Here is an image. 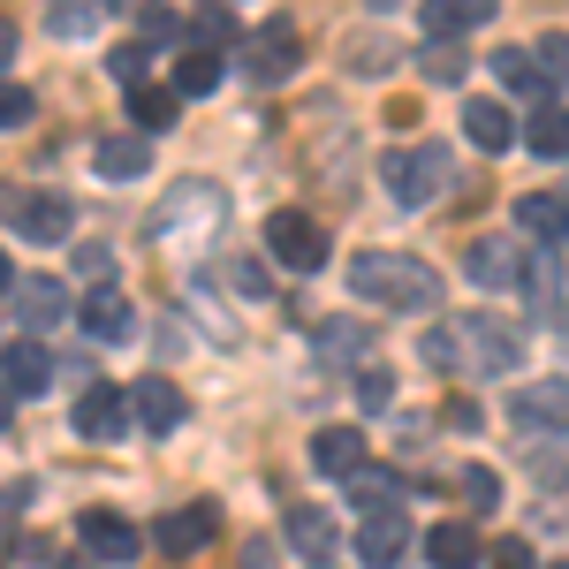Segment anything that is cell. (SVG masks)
I'll list each match as a JSON object with an SVG mask.
<instances>
[{
  "mask_svg": "<svg viewBox=\"0 0 569 569\" xmlns=\"http://www.w3.org/2000/svg\"><path fill=\"white\" fill-rule=\"evenodd\" d=\"M31 493H39V486H8V493H0V562H16V517L31 509Z\"/></svg>",
  "mask_w": 569,
  "mask_h": 569,
  "instance_id": "32",
  "label": "cell"
},
{
  "mask_svg": "<svg viewBox=\"0 0 569 569\" xmlns=\"http://www.w3.org/2000/svg\"><path fill=\"white\" fill-rule=\"evenodd\" d=\"M243 569H273V539H243Z\"/></svg>",
  "mask_w": 569,
  "mask_h": 569,
  "instance_id": "46",
  "label": "cell"
},
{
  "mask_svg": "<svg viewBox=\"0 0 569 569\" xmlns=\"http://www.w3.org/2000/svg\"><path fill=\"white\" fill-rule=\"evenodd\" d=\"M493 77L509 91H547V77H539V61H531L525 46H493Z\"/></svg>",
  "mask_w": 569,
  "mask_h": 569,
  "instance_id": "28",
  "label": "cell"
},
{
  "mask_svg": "<svg viewBox=\"0 0 569 569\" xmlns=\"http://www.w3.org/2000/svg\"><path fill=\"white\" fill-rule=\"evenodd\" d=\"M289 539L305 547V562H327V555H335V525H327V509H289Z\"/></svg>",
  "mask_w": 569,
  "mask_h": 569,
  "instance_id": "26",
  "label": "cell"
},
{
  "mask_svg": "<svg viewBox=\"0 0 569 569\" xmlns=\"http://www.w3.org/2000/svg\"><path fill=\"white\" fill-rule=\"evenodd\" d=\"M463 501H471V509H486V517H493V509H501V479H493V471H486V463H471V471H463Z\"/></svg>",
  "mask_w": 569,
  "mask_h": 569,
  "instance_id": "36",
  "label": "cell"
},
{
  "mask_svg": "<svg viewBox=\"0 0 569 569\" xmlns=\"http://www.w3.org/2000/svg\"><path fill=\"white\" fill-rule=\"evenodd\" d=\"M463 137L493 160V152H509V144H517V122H509V107H501V99H471V107H463Z\"/></svg>",
  "mask_w": 569,
  "mask_h": 569,
  "instance_id": "19",
  "label": "cell"
},
{
  "mask_svg": "<svg viewBox=\"0 0 569 569\" xmlns=\"http://www.w3.org/2000/svg\"><path fill=\"white\" fill-rule=\"evenodd\" d=\"M426 365H440V372H517L525 365V335L501 327L493 311H463V319L426 335Z\"/></svg>",
  "mask_w": 569,
  "mask_h": 569,
  "instance_id": "1",
  "label": "cell"
},
{
  "mask_svg": "<svg viewBox=\"0 0 569 569\" xmlns=\"http://www.w3.org/2000/svg\"><path fill=\"white\" fill-rule=\"evenodd\" d=\"M266 251L281 266H297V273H319L327 266V228L311 213H297V206H281V213L266 220Z\"/></svg>",
  "mask_w": 569,
  "mask_h": 569,
  "instance_id": "5",
  "label": "cell"
},
{
  "mask_svg": "<svg viewBox=\"0 0 569 569\" xmlns=\"http://www.w3.org/2000/svg\"><path fill=\"white\" fill-rule=\"evenodd\" d=\"M426 77H433V84H456V77H463V53H456V46H426Z\"/></svg>",
  "mask_w": 569,
  "mask_h": 569,
  "instance_id": "39",
  "label": "cell"
},
{
  "mask_svg": "<svg viewBox=\"0 0 569 569\" xmlns=\"http://www.w3.org/2000/svg\"><path fill=\"white\" fill-rule=\"evenodd\" d=\"M426 555H433V569H471L486 547H479V531H471V525H433V531H426Z\"/></svg>",
  "mask_w": 569,
  "mask_h": 569,
  "instance_id": "23",
  "label": "cell"
},
{
  "mask_svg": "<svg viewBox=\"0 0 569 569\" xmlns=\"http://www.w3.org/2000/svg\"><path fill=\"white\" fill-rule=\"evenodd\" d=\"M0 289H16V266H8V251H0Z\"/></svg>",
  "mask_w": 569,
  "mask_h": 569,
  "instance_id": "48",
  "label": "cell"
},
{
  "mask_svg": "<svg viewBox=\"0 0 569 569\" xmlns=\"http://www.w3.org/2000/svg\"><path fill=\"white\" fill-rule=\"evenodd\" d=\"M486 16V0H433V8H418V23H426V39L433 46H448V39H463V31H479Z\"/></svg>",
  "mask_w": 569,
  "mask_h": 569,
  "instance_id": "21",
  "label": "cell"
},
{
  "mask_svg": "<svg viewBox=\"0 0 569 569\" xmlns=\"http://www.w3.org/2000/svg\"><path fill=\"white\" fill-rule=\"evenodd\" d=\"M531 61H539V77H547V61H555V77H569V31L539 39V53H531Z\"/></svg>",
  "mask_w": 569,
  "mask_h": 569,
  "instance_id": "42",
  "label": "cell"
},
{
  "mask_svg": "<svg viewBox=\"0 0 569 569\" xmlns=\"http://www.w3.org/2000/svg\"><path fill=\"white\" fill-rule=\"evenodd\" d=\"M402 547H410V525H402L395 509L357 525V555H365V569H395V562H402Z\"/></svg>",
  "mask_w": 569,
  "mask_h": 569,
  "instance_id": "18",
  "label": "cell"
},
{
  "mask_svg": "<svg viewBox=\"0 0 569 569\" xmlns=\"http://www.w3.org/2000/svg\"><path fill=\"white\" fill-rule=\"evenodd\" d=\"M77 539H84L99 562H137V525L114 517V509H84V517H77Z\"/></svg>",
  "mask_w": 569,
  "mask_h": 569,
  "instance_id": "11",
  "label": "cell"
},
{
  "mask_svg": "<svg viewBox=\"0 0 569 569\" xmlns=\"http://www.w3.org/2000/svg\"><path fill=\"white\" fill-rule=\"evenodd\" d=\"M77 319H84L91 342H130L137 335V305L122 297V289H91V305L77 311Z\"/></svg>",
  "mask_w": 569,
  "mask_h": 569,
  "instance_id": "15",
  "label": "cell"
},
{
  "mask_svg": "<svg viewBox=\"0 0 569 569\" xmlns=\"http://www.w3.org/2000/svg\"><path fill=\"white\" fill-rule=\"evenodd\" d=\"M220 273H228V289H236V297H273V273H266L259 259H228Z\"/></svg>",
  "mask_w": 569,
  "mask_h": 569,
  "instance_id": "33",
  "label": "cell"
},
{
  "mask_svg": "<svg viewBox=\"0 0 569 569\" xmlns=\"http://www.w3.org/2000/svg\"><path fill=\"white\" fill-rule=\"evenodd\" d=\"M555 569H569V562H555Z\"/></svg>",
  "mask_w": 569,
  "mask_h": 569,
  "instance_id": "50",
  "label": "cell"
},
{
  "mask_svg": "<svg viewBox=\"0 0 569 569\" xmlns=\"http://www.w3.org/2000/svg\"><path fill=\"white\" fill-rule=\"evenodd\" d=\"M365 342H372V335H365V327H357V319H327V327H319V350L335 357V365H365Z\"/></svg>",
  "mask_w": 569,
  "mask_h": 569,
  "instance_id": "30",
  "label": "cell"
},
{
  "mask_svg": "<svg viewBox=\"0 0 569 569\" xmlns=\"http://www.w3.org/2000/svg\"><path fill=\"white\" fill-rule=\"evenodd\" d=\"M350 289L372 311H440V273L410 251H357Z\"/></svg>",
  "mask_w": 569,
  "mask_h": 569,
  "instance_id": "2",
  "label": "cell"
},
{
  "mask_svg": "<svg viewBox=\"0 0 569 569\" xmlns=\"http://www.w3.org/2000/svg\"><path fill=\"white\" fill-rule=\"evenodd\" d=\"M440 426H456V433H471V426H479V402H463V395H456V402L440 410Z\"/></svg>",
  "mask_w": 569,
  "mask_h": 569,
  "instance_id": "44",
  "label": "cell"
},
{
  "mask_svg": "<svg viewBox=\"0 0 569 569\" xmlns=\"http://www.w3.org/2000/svg\"><path fill=\"white\" fill-rule=\"evenodd\" d=\"M8 220H16V236H31V243H61V236L77 228V206H69L61 190H16V198H8Z\"/></svg>",
  "mask_w": 569,
  "mask_h": 569,
  "instance_id": "8",
  "label": "cell"
},
{
  "mask_svg": "<svg viewBox=\"0 0 569 569\" xmlns=\"http://www.w3.org/2000/svg\"><path fill=\"white\" fill-rule=\"evenodd\" d=\"M395 493H402V486H395V471H372V463H365V471L350 479L357 517H388V509H395Z\"/></svg>",
  "mask_w": 569,
  "mask_h": 569,
  "instance_id": "27",
  "label": "cell"
},
{
  "mask_svg": "<svg viewBox=\"0 0 569 569\" xmlns=\"http://www.w3.org/2000/svg\"><path fill=\"white\" fill-rule=\"evenodd\" d=\"M91 168L107 182H130V176L152 168V144H144V137H107V144H91Z\"/></svg>",
  "mask_w": 569,
  "mask_h": 569,
  "instance_id": "22",
  "label": "cell"
},
{
  "mask_svg": "<svg viewBox=\"0 0 569 569\" xmlns=\"http://www.w3.org/2000/svg\"><path fill=\"white\" fill-rule=\"evenodd\" d=\"M176 91H160V84H144V91H130V114H137V130H168L176 122Z\"/></svg>",
  "mask_w": 569,
  "mask_h": 569,
  "instance_id": "31",
  "label": "cell"
},
{
  "mask_svg": "<svg viewBox=\"0 0 569 569\" xmlns=\"http://www.w3.org/2000/svg\"><path fill=\"white\" fill-rule=\"evenodd\" d=\"M130 418L144 426V433H176L182 426V395H176V380H137V395H130Z\"/></svg>",
  "mask_w": 569,
  "mask_h": 569,
  "instance_id": "17",
  "label": "cell"
},
{
  "mask_svg": "<svg viewBox=\"0 0 569 569\" xmlns=\"http://www.w3.org/2000/svg\"><path fill=\"white\" fill-rule=\"evenodd\" d=\"M357 402H365V410H388V402H395V372H380V365H357Z\"/></svg>",
  "mask_w": 569,
  "mask_h": 569,
  "instance_id": "35",
  "label": "cell"
},
{
  "mask_svg": "<svg viewBox=\"0 0 569 569\" xmlns=\"http://www.w3.org/2000/svg\"><path fill=\"white\" fill-rule=\"evenodd\" d=\"M8 410H16V402H8V395H0V433H8Z\"/></svg>",
  "mask_w": 569,
  "mask_h": 569,
  "instance_id": "49",
  "label": "cell"
},
{
  "mask_svg": "<svg viewBox=\"0 0 569 569\" xmlns=\"http://www.w3.org/2000/svg\"><path fill=\"white\" fill-rule=\"evenodd\" d=\"M8 53H16V23H0V69H8Z\"/></svg>",
  "mask_w": 569,
  "mask_h": 569,
  "instance_id": "47",
  "label": "cell"
},
{
  "mask_svg": "<svg viewBox=\"0 0 569 569\" xmlns=\"http://www.w3.org/2000/svg\"><path fill=\"white\" fill-rule=\"evenodd\" d=\"M220 539V509L213 501H190V509H168L160 525H152V547L160 555H176V562H190V555H206Z\"/></svg>",
  "mask_w": 569,
  "mask_h": 569,
  "instance_id": "6",
  "label": "cell"
},
{
  "mask_svg": "<svg viewBox=\"0 0 569 569\" xmlns=\"http://www.w3.org/2000/svg\"><path fill=\"white\" fill-rule=\"evenodd\" d=\"M53 372H61V365H53L39 342H0V395H8V402H16V395H46Z\"/></svg>",
  "mask_w": 569,
  "mask_h": 569,
  "instance_id": "9",
  "label": "cell"
},
{
  "mask_svg": "<svg viewBox=\"0 0 569 569\" xmlns=\"http://www.w3.org/2000/svg\"><path fill=\"white\" fill-rule=\"evenodd\" d=\"M220 220H228V198H220L213 182H182V190H168L152 206V236L160 243H206Z\"/></svg>",
  "mask_w": 569,
  "mask_h": 569,
  "instance_id": "4",
  "label": "cell"
},
{
  "mask_svg": "<svg viewBox=\"0 0 569 569\" xmlns=\"http://www.w3.org/2000/svg\"><path fill=\"white\" fill-rule=\"evenodd\" d=\"M77 266H84L99 289H114V251H107V243H84V251H77Z\"/></svg>",
  "mask_w": 569,
  "mask_h": 569,
  "instance_id": "40",
  "label": "cell"
},
{
  "mask_svg": "<svg viewBox=\"0 0 569 569\" xmlns=\"http://www.w3.org/2000/svg\"><path fill=\"white\" fill-rule=\"evenodd\" d=\"M206 91H220V53L182 46V61H176V99H206Z\"/></svg>",
  "mask_w": 569,
  "mask_h": 569,
  "instance_id": "25",
  "label": "cell"
},
{
  "mask_svg": "<svg viewBox=\"0 0 569 569\" xmlns=\"http://www.w3.org/2000/svg\"><path fill=\"white\" fill-rule=\"evenodd\" d=\"M144 39H176V16L168 8H144Z\"/></svg>",
  "mask_w": 569,
  "mask_h": 569,
  "instance_id": "45",
  "label": "cell"
},
{
  "mask_svg": "<svg viewBox=\"0 0 569 569\" xmlns=\"http://www.w3.org/2000/svg\"><path fill=\"white\" fill-rule=\"evenodd\" d=\"M463 273H471L479 289H517V281H525V251L501 243V236H479V243L463 251Z\"/></svg>",
  "mask_w": 569,
  "mask_h": 569,
  "instance_id": "10",
  "label": "cell"
},
{
  "mask_svg": "<svg viewBox=\"0 0 569 569\" xmlns=\"http://www.w3.org/2000/svg\"><path fill=\"white\" fill-rule=\"evenodd\" d=\"M493 569H531V547L525 539H493Z\"/></svg>",
  "mask_w": 569,
  "mask_h": 569,
  "instance_id": "43",
  "label": "cell"
},
{
  "mask_svg": "<svg viewBox=\"0 0 569 569\" xmlns=\"http://www.w3.org/2000/svg\"><path fill=\"white\" fill-rule=\"evenodd\" d=\"M380 61H388V39H357L350 46V69H357V77H380Z\"/></svg>",
  "mask_w": 569,
  "mask_h": 569,
  "instance_id": "41",
  "label": "cell"
},
{
  "mask_svg": "<svg viewBox=\"0 0 569 569\" xmlns=\"http://www.w3.org/2000/svg\"><path fill=\"white\" fill-rule=\"evenodd\" d=\"M517 228L539 236L547 251L569 243V198H562V190H525V198H517Z\"/></svg>",
  "mask_w": 569,
  "mask_h": 569,
  "instance_id": "12",
  "label": "cell"
},
{
  "mask_svg": "<svg viewBox=\"0 0 569 569\" xmlns=\"http://www.w3.org/2000/svg\"><path fill=\"white\" fill-rule=\"evenodd\" d=\"M31 114H39V99H31V91H23V84H0V130H23Z\"/></svg>",
  "mask_w": 569,
  "mask_h": 569,
  "instance_id": "37",
  "label": "cell"
},
{
  "mask_svg": "<svg viewBox=\"0 0 569 569\" xmlns=\"http://www.w3.org/2000/svg\"><path fill=\"white\" fill-rule=\"evenodd\" d=\"M311 471L319 479H357L365 471V433L357 426H327V433L311 440Z\"/></svg>",
  "mask_w": 569,
  "mask_h": 569,
  "instance_id": "14",
  "label": "cell"
},
{
  "mask_svg": "<svg viewBox=\"0 0 569 569\" xmlns=\"http://www.w3.org/2000/svg\"><path fill=\"white\" fill-rule=\"evenodd\" d=\"M190 39H198V53H220V46H243V23H236L228 8H198Z\"/></svg>",
  "mask_w": 569,
  "mask_h": 569,
  "instance_id": "29",
  "label": "cell"
},
{
  "mask_svg": "<svg viewBox=\"0 0 569 569\" xmlns=\"http://www.w3.org/2000/svg\"><path fill=\"white\" fill-rule=\"evenodd\" d=\"M16 311H23L31 327H61L77 305H69V289H61L53 273H31V281H16Z\"/></svg>",
  "mask_w": 569,
  "mask_h": 569,
  "instance_id": "20",
  "label": "cell"
},
{
  "mask_svg": "<svg viewBox=\"0 0 569 569\" xmlns=\"http://www.w3.org/2000/svg\"><path fill=\"white\" fill-rule=\"evenodd\" d=\"M122 426H130L122 388H84V395H77V433H84V440H122Z\"/></svg>",
  "mask_w": 569,
  "mask_h": 569,
  "instance_id": "16",
  "label": "cell"
},
{
  "mask_svg": "<svg viewBox=\"0 0 569 569\" xmlns=\"http://www.w3.org/2000/svg\"><path fill=\"white\" fill-rule=\"evenodd\" d=\"M380 182L395 190V206H440L456 190V160H448V144H402L380 160Z\"/></svg>",
  "mask_w": 569,
  "mask_h": 569,
  "instance_id": "3",
  "label": "cell"
},
{
  "mask_svg": "<svg viewBox=\"0 0 569 569\" xmlns=\"http://www.w3.org/2000/svg\"><path fill=\"white\" fill-rule=\"evenodd\" d=\"M509 418H517L525 433H539V426L569 433V380H539V388H525L517 402H509Z\"/></svg>",
  "mask_w": 569,
  "mask_h": 569,
  "instance_id": "13",
  "label": "cell"
},
{
  "mask_svg": "<svg viewBox=\"0 0 569 569\" xmlns=\"http://www.w3.org/2000/svg\"><path fill=\"white\" fill-rule=\"evenodd\" d=\"M531 479H539V486H562L569 479V433H555V448H531Z\"/></svg>",
  "mask_w": 569,
  "mask_h": 569,
  "instance_id": "34",
  "label": "cell"
},
{
  "mask_svg": "<svg viewBox=\"0 0 569 569\" xmlns=\"http://www.w3.org/2000/svg\"><path fill=\"white\" fill-rule=\"evenodd\" d=\"M46 23H53V39H91L99 31V8H53Z\"/></svg>",
  "mask_w": 569,
  "mask_h": 569,
  "instance_id": "38",
  "label": "cell"
},
{
  "mask_svg": "<svg viewBox=\"0 0 569 569\" xmlns=\"http://www.w3.org/2000/svg\"><path fill=\"white\" fill-rule=\"evenodd\" d=\"M525 144L539 160H569V107H539L525 122Z\"/></svg>",
  "mask_w": 569,
  "mask_h": 569,
  "instance_id": "24",
  "label": "cell"
},
{
  "mask_svg": "<svg viewBox=\"0 0 569 569\" xmlns=\"http://www.w3.org/2000/svg\"><path fill=\"white\" fill-rule=\"evenodd\" d=\"M297 61H305V39H297V23H289V16H273L266 31H251V39H243V69H251L259 84H281Z\"/></svg>",
  "mask_w": 569,
  "mask_h": 569,
  "instance_id": "7",
  "label": "cell"
}]
</instances>
